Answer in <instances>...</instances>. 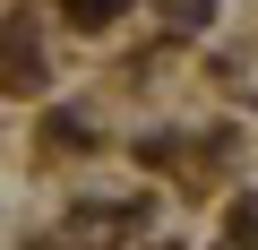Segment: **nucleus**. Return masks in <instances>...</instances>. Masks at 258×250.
Segmentation results:
<instances>
[{"label":"nucleus","instance_id":"f257e3e1","mask_svg":"<svg viewBox=\"0 0 258 250\" xmlns=\"http://www.w3.org/2000/svg\"><path fill=\"white\" fill-rule=\"evenodd\" d=\"M0 78H9V86H43V61H35V35H26V18L0 35Z\"/></svg>","mask_w":258,"mask_h":250},{"label":"nucleus","instance_id":"f03ea898","mask_svg":"<svg viewBox=\"0 0 258 250\" xmlns=\"http://www.w3.org/2000/svg\"><path fill=\"white\" fill-rule=\"evenodd\" d=\"M112 233H129V216H120V207H86V216H69V241H86V250H95V241H112Z\"/></svg>","mask_w":258,"mask_h":250},{"label":"nucleus","instance_id":"7ed1b4c3","mask_svg":"<svg viewBox=\"0 0 258 250\" xmlns=\"http://www.w3.org/2000/svg\"><path fill=\"white\" fill-rule=\"evenodd\" d=\"M60 18L95 35V26H112V18H120V0H60Z\"/></svg>","mask_w":258,"mask_h":250},{"label":"nucleus","instance_id":"20e7f679","mask_svg":"<svg viewBox=\"0 0 258 250\" xmlns=\"http://www.w3.org/2000/svg\"><path fill=\"white\" fill-rule=\"evenodd\" d=\"M172 9V26H198V18H215V0H164Z\"/></svg>","mask_w":258,"mask_h":250}]
</instances>
